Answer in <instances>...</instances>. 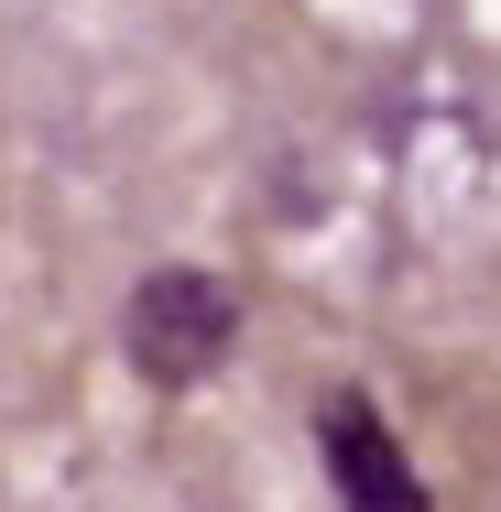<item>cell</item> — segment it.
<instances>
[{
  "mask_svg": "<svg viewBox=\"0 0 501 512\" xmlns=\"http://www.w3.org/2000/svg\"><path fill=\"white\" fill-rule=\"evenodd\" d=\"M240 284L229 273H207V262H153L131 295H120V360H131V382L142 393H197L229 371V349H240Z\"/></svg>",
  "mask_w": 501,
  "mask_h": 512,
  "instance_id": "1",
  "label": "cell"
},
{
  "mask_svg": "<svg viewBox=\"0 0 501 512\" xmlns=\"http://www.w3.org/2000/svg\"><path fill=\"white\" fill-rule=\"evenodd\" d=\"M305 425H316V469H327L338 512H436V480L414 469V447L393 436L371 382H316Z\"/></svg>",
  "mask_w": 501,
  "mask_h": 512,
  "instance_id": "2",
  "label": "cell"
},
{
  "mask_svg": "<svg viewBox=\"0 0 501 512\" xmlns=\"http://www.w3.org/2000/svg\"><path fill=\"white\" fill-rule=\"evenodd\" d=\"M491 458H501V436H491Z\"/></svg>",
  "mask_w": 501,
  "mask_h": 512,
  "instance_id": "3",
  "label": "cell"
}]
</instances>
